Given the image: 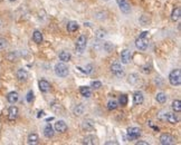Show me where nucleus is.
<instances>
[{
	"label": "nucleus",
	"instance_id": "obj_1",
	"mask_svg": "<svg viewBox=\"0 0 181 145\" xmlns=\"http://www.w3.org/2000/svg\"><path fill=\"white\" fill-rule=\"evenodd\" d=\"M68 73H69V69H68V66L65 63L61 62L55 65V74L58 77H66Z\"/></svg>",
	"mask_w": 181,
	"mask_h": 145
},
{
	"label": "nucleus",
	"instance_id": "obj_2",
	"mask_svg": "<svg viewBox=\"0 0 181 145\" xmlns=\"http://www.w3.org/2000/svg\"><path fill=\"white\" fill-rule=\"evenodd\" d=\"M169 82L172 86H179L181 84V71L180 69L172 71L169 75Z\"/></svg>",
	"mask_w": 181,
	"mask_h": 145
},
{
	"label": "nucleus",
	"instance_id": "obj_3",
	"mask_svg": "<svg viewBox=\"0 0 181 145\" xmlns=\"http://www.w3.org/2000/svg\"><path fill=\"white\" fill-rule=\"evenodd\" d=\"M128 139H131V141H134V139H138L141 135V130L139 127H129L128 128Z\"/></svg>",
	"mask_w": 181,
	"mask_h": 145
},
{
	"label": "nucleus",
	"instance_id": "obj_4",
	"mask_svg": "<svg viewBox=\"0 0 181 145\" xmlns=\"http://www.w3.org/2000/svg\"><path fill=\"white\" fill-rule=\"evenodd\" d=\"M86 45H87V38L85 35H81L76 41V50L78 53H83L86 48Z\"/></svg>",
	"mask_w": 181,
	"mask_h": 145
},
{
	"label": "nucleus",
	"instance_id": "obj_5",
	"mask_svg": "<svg viewBox=\"0 0 181 145\" xmlns=\"http://www.w3.org/2000/svg\"><path fill=\"white\" fill-rule=\"evenodd\" d=\"M175 139L171 134H168V133H164L162 135L160 136V143L162 145H172L175 144Z\"/></svg>",
	"mask_w": 181,
	"mask_h": 145
},
{
	"label": "nucleus",
	"instance_id": "obj_6",
	"mask_svg": "<svg viewBox=\"0 0 181 145\" xmlns=\"http://www.w3.org/2000/svg\"><path fill=\"white\" fill-rule=\"evenodd\" d=\"M148 39L147 37H143V36H140L138 39L135 40V46L136 48L140 50H145L148 48Z\"/></svg>",
	"mask_w": 181,
	"mask_h": 145
},
{
	"label": "nucleus",
	"instance_id": "obj_7",
	"mask_svg": "<svg viewBox=\"0 0 181 145\" xmlns=\"http://www.w3.org/2000/svg\"><path fill=\"white\" fill-rule=\"evenodd\" d=\"M117 1V5L120 7V9L122 13H129L131 11V6H130V3L126 1V0H116Z\"/></svg>",
	"mask_w": 181,
	"mask_h": 145
},
{
	"label": "nucleus",
	"instance_id": "obj_8",
	"mask_svg": "<svg viewBox=\"0 0 181 145\" xmlns=\"http://www.w3.org/2000/svg\"><path fill=\"white\" fill-rule=\"evenodd\" d=\"M111 71L116 77H123V75H124V71H123V68L121 67L120 64H113L111 66Z\"/></svg>",
	"mask_w": 181,
	"mask_h": 145
},
{
	"label": "nucleus",
	"instance_id": "obj_9",
	"mask_svg": "<svg viewBox=\"0 0 181 145\" xmlns=\"http://www.w3.org/2000/svg\"><path fill=\"white\" fill-rule=\"evenodd\" d=\"M17 78H18L19 82H26L28 79V71L24 68H20L17 71V74H16Z\"/></svg>",
	"mask_w": 181,
	"mask_h": 145
},
{
	"label": "nucleus",
	"instance_id": "obj_10",
	"mask_svg": "<svg viewBox=\"0 0 181 145\" xmlns=\"http://www.w3.org/2000/svg\"><path fill=\"white\" fill-rule=\"evenodd\" d=\"M162 120H168L171 124H177L179 122L178 116L175 114H173V113H167V114H164V117H162Z\"/></svg>",
	"mask_w": 181,
	"mask_h": 145
},
{
	"label": "nucleus",
	"instance_id": "obj_11",
	"mask_svg": "<svg viewBox=\"0 0 181 145\" xmlns=\"http://www.w3.org/2000/svg\"><path fill=\"white\" fill-rule=\"evenodd\" d=\"M143 101H144L143 94L141 92H135L134 95H133V104L134 105H141Z\"/></svg>",
	"mask_w": 181,
	"mask_h": 145
},
{
	"label": "nucleus",
	"instance_id": "obj_12",
	"mask_svg": "<svg viewBox=\"0 0 181 145\" xmlns=\"http://www.w3.org/2000/svg\"><path fill=\"white\" fill-rule=\"evenodd\" d=\"M55 130L56 132L59 133H64L67 131V124L65 123L64 120H58L55 123Z\"/></svg>",
	"mask_w": 181,
	"mask_h": 145
},
{
	"label": "nucleus",
	"instance_id": "obj_13",
	"mask_svg": "<svg viewBox=\"0 0 181 145\" xmlns=\"http://www.w3.org/2000/svg\"><path fill=\"white\" fill-rule=\"evenodd\" d=\"M121 60H122L123 64H129L130 63V60H131V54H130L129 49L122 50V53H121Z\"/></svg>",
	"mask_w": 181,
	"mask_h": 145
},
{
	"label": "nucleus",
	"instance_id": "obj_14",
	"mask_svg": "<svg viewBox=\"0 0 181 145\" xmlns=\"http://www.w3.org/2000/svg\"><path fill=\"white\" fill-rule=\"evenodd\" d=\"M38 85H39V90L43 93H47L50 90V84H49V82H47L45 79H40Z\"/></svg>",
	"mask_w": 181,
	"mask_h": 145
},
{
	"label": "nucleus",
	"instance_id": "obj_15",
	"mask_svg": "<svg viewBox=\"0 0 181 145\" xmlns=\"http://www.w3.org/2000/svg\"><path fill=\"white\" fill-rule=\"evenodd\" d=\"M19 99V95L17 92H10L8 95H7V101L10 103V104H15V103L18 102Z\"/></svg>",
	"mask_w": 181,
	"mask_h": 145
},
{
	"label": "nucleus",
	"instance_id": "obj_16",
	"mask_svg": "<svg viewBox=\"0 0 181 145\" xmlns=\"http://www.w3.org/2000/svg\"><path fill=\"white\" fill-rule=\"evenodd\" d=\"M59 59H61L63 63H68L69 60H71L72 58V55L69 52H66V50H63V52H61L59 53Z\"/></svg>",
	"mask_w": 181,
	"mask_h": 145
},
{
	"label": "nucleus",
	"instance_id": "obj_17",
	"mask_svg": "<svg viewBox=\"0 0 181 145\" xmlns=\"http://www.w3.org/2000/svg\"><path fill=\"white\" fill-rule=\"evenodd\" d=\"M17 116H18V108L16 106H11L9 108V111H8V118L10 120H14L17 118Z\"/></svg>",
	"mask_w": 181,
	"mask_h": 145
},
{
	"label": "nucleus",
	"instance_id": "obj_18",
	"mask_svg": "<svg viewBox=\"0 0 181 145\" xmlns=\"http://www.w3.org/2000/svg\"><path fill=\"white\" fill-rule=\"evenodd\" d=\"M84 144L86 145H94L97 143V139H96L94 135H87L84 137V141H83Z\"/></svg>",
	"mask_w": 181,
	"mask_h": 145
},
{
	"label": "nucleus",
	"instance_id": "obj_19",
	"mask_svg": "<svg viewBox=\"0 0 181 145\" xmlns=\"http://www.w3.org/2000/svg\"><path fill=\"white\" fill-rule=\"evenodd\" d=\"M82 127H83V130L92 131L94 128V122L92 120H85L82 124Z\"/></svg>",
	"mask_w": 181,
	"mask_h": 145
},
{
	"label": "nucleus",
	"instance_id": "obj_20",
	"mask_svg": "<svg viewBox=\"0 0 181 145\" xmlns=\"http://www.w3.org/2000/svg\"><path fill=\"white\" fill-rule=\"evenodd\" d=\"M180 16H181V9L180 8H175L171 13V20L175 22L178 21L179 19H180Z\"/></svg>",
	"mask_w": 181,
	"mask_h": 145
},
{
	"label": "nucleus",
	"instance_id": "obj_21",
	"mask_svg": "<svg viewBox=\"0 0 181 145\" xmlns=\"http://www.w3.org/2000/svg\"><path fill=\"white\" fill-rule=\"evenodd\" d=\"M44 135L46 136L47 139H50V137H53L54 136V130H53L52 125H46L45 126V128H44Z\"/></svg>",
	"mask_w": 181,
	"mask_h": 145
},
{
	"label": "nucleus",
	"instance_id": "obj_22",
	"mask_svg": "<svg viewBox=\"0 0 181 145\" xmlns=\"http://www.w3.org/2000/svg\"><path fill=\"white\" fill-rule=\"evenodd\" d=\"M78 28H80V25L76 21H69L67 24V30L69 32H75L78 30Z\"/></svg>",
	"mask_w": 181,
	"mask_h": 145
},
{
	"label": "nucleus",
	"instance_id": "obj_23",
	"mask_svg": "<svg viewBox=\"0 0 181 145\" xmlns=\"http://www.w3.org/2000/svg\"><path fill=\"white\" fill-rule=\"evenodd\" d=\"M84 112H85V106L83 104H78L74 107V114L76 116H81L82 114H84Z\"/></svg>",
	"mask_w": 181,
	"mask_h": 145
},
{
	"label": "nucleus",
	"instance_id": "obj_24",
	"mask_svg": "<svg viewBox=\"0 0 181 145\" xmlns=\"http://www.w3.org/2000/svg\"><path fill=\"white\" fill-rule=\"evenodd\" d=\"M80 92H81V95L86 97V98H89L92 96V92L89 90V87H86V86H82L80 88Z\"/></svg>",
	"mask_w": 181,
	"mask_h": 145
},
{
	"label": "nucleus",
	"instance_id": "obj_25",
	"mask_svg": "<svg viewBox=\"0 0 181 145\" xmlns=\"http://www.w3.org/2000/svg\"><path fill=\"white\" fill-rule=\"evenodd\" d=\"M33 39H34V41L36 44H41V41H43V34L38 30L34 31V34H33Z\"/></svg>",
	"mask_w": 181,
	"mask_h": 145
},
{
	"label": "nucleus",
	"instance_id": "obj_26",
	"mask_svg": "<svg viewBox=\"0 0 181 145\" xmlns=\"http://www.w3.org/2000/svg\"><path fill=\"white\" fill-rule=\"evenodd\" d=\"M28 144H37L38 143V135L36 133H31L28 135V139H27Z\"/></svg>",
	"mask_w": 181,
	"mask_h": 145
},
{
	"label": "nucleus",
	"instance_id": "obj_27",
	"mask_svg": "<svg viewBox=\"0 0 181 145\" xmlns=\"http://www.w3.org/2000/svg\"><path fill=\"white\" fill-rule=\"evenodd\" d=\"M172 109L175 112H177V113H180L181 112V102L179 99L173 101V103H172Z\"/></svg>",
	"mask_w": 181,
	"mask_h": 145
},
{
	"label": "nucleus",
	"instance_id": "obj_28",
	"mask_svg": "<svg viewBox=\"0 0 181 145\" xmlns=\"http://www.w3.org/2000/svg\"><path fill=\"white\" fill-rule=\"evenodd\" d=\"M157 101L160 104H164L167 102V95L164 93H158L157 94Z\"/></svg>",
	"mask_w": 181,
	"mask_h": 145
},
{
	"label": "nucleus",
	"instance_id": "obj_29",
	"mask_svg": "<svg viewBox=\"0 0 181 145\" xmlns=\"http://www.w3.org/2000/svg\"><path fill=\"white\" fill-rule=\"evenodd\" d=\"M117 108V102L114 101V99H111L110 102L108 103V111H113V109H116Z\"/></svg>",
	"mask_w": 181,
	"mask_h": 145
},
{
	"label": "nucleus",
	"instance_id": "obj_30",
	"mask_svg": "<svg viewBox=\"0 0 181 145\" xmlns=\"http://www.w3.org/2000/svg\"><path fill=\"white\" fill-rule=\"evenodd\" d=\"M128 101H129V99H128V96L126 95H121L120 96V104L122 106H125L126 104H128Z\"/></svg>",
	"mask_w": 181,
	"mask_h": 145
},
{
	"label": "nucleus",
	"instance_id": "obj_31",
	"mask_svg": "<svg viewBox=\"0 0 181 145\" xmlns=\"http://www.w3.org/2000/svg\"><path fill=\"white\" fill-rule=\"evenodd\" d=\"M105 34H106V32H105L103 29H100V30L96 31V38H97V39H102V38L105 37Z\"/></svg>",
	"mask_w": 181,
	"mask_h": 145
},
{
	"label": "nucleus",
	"instance_id": "obj_32",
	"mask_svg": "<svg viewBox=\"0 0 181 145\" xmlns=\"http://www.w3.org/2000/svg\"><path fill=\"white\" fill-rule=\"evenodd\" d=\"M91 86H92L93 88H95V90H97V88L102 87V83H101V82H98V80H94V82H92V84H91Z\"/></svg>",
	"mask_w": 181,
	"mask_h": 145
},
{
	"label": "nucleus",
	"instance_id": "obj_33",
	"mask_svg": "<svg viewBox=\"0 0 181 145\" xmlns=\"http://www.w3.org/2000/svg\"><path fill=\"white\" fill-rule=\"evenodd\" d=\"M26 99H27L28 103H31V102H33V99H34V93H33V90H29V92H28Z\"/></svg>",
	"mask_w": 181,
	"mask_h": 145
},
{
	"label": "nucleus",
	"instance_id": "obj_34",
	"mask_svg": "<svg viewBox=\"0 0 181 145\" xmlns=\"http://www.w3.org/2000/svg\"><path fill=\"white\" fill-rule=\"evenodd\" d=\"M138 76H136V75L135 74H133V75H130V77H129V82L131 84H135L136 83V82H138Z\"/></svg>",
	"mask_w": 181,
	"mask_h": 145
},
{
	"label": "nucleus",
	"instance_id": "obj_35",
	"mask_svg": "<svg viewBox=\"0 0 181 145\" xmlns=\"http://www.w3.org/2000/svg\"><path fill=\"white\" fill-rule=\"evenodd\" d=\"M6 46H7V40L3 39V38H0V49L6 48Z\"/></svg>",
	"mask_w": 181,
	"mask_h": 145
},
{
	"label": "nucleus",
	"instance_id": "obj_36",
	"mask_svg": "<svg viewBox=\"0 0 181 145\" xmlns=\"http://www.w3.org/2000/svg\"><path fill=\"white\" fill-rule=\"evenodd\" d=\"M142 71H143V73H145V74H149V73L151 71L150 66H144V67L142 68Z\"/></svg>",
	"mask_w": 181,
	"mask_h": 145
},
{
	"label": "nucleus",
	"instance_id": "obj_37",
	"mask_svg": "<svg viewBox=\"0 0 181 145\" xmlns=\"http://www.w3.org/2000/svg\"><path fill=\"white\" fill-rule=\"evenodd\" d=\"M105 48H106V49H108V52H111V49H112V48H113V46H112V45H111L110 43H106L105 44Z\"/></svg>",
	"mask_w": 181,
	"mask_h": 145
},
{
	"label": "nucleus",
	"instance_id": "obj_38",
	"mask_svg": "<svg viewBox=\"0 0 181 145\" xmlns=\"http://www.w3.org/2000/svg\"><path fill=\"white\" fill-rule=\"evenodd\" d=\"M136 145H148V143L143 142V141H140V142H136Z\"/></svg>",
	"mask_w": 181,
	"mask_h": 145
},
{
	"label": "nucleus",
	"instance_id": "obj_39",
	"mask_svg": "<svg viewBox=\"0 0 181 145\" xmlns=\"http://www.w3.org/2000/svg\"><path fill=\"white\" fill-rule=\"evenodd\" d=\"M106 144H108V145H110V144H115V145H116L117 143L116 142H106Z\"/></svg>",
	"mask_w": 181,
	"mask_h": 145
},
{
	"label": "nucleus",
	"instance_id": "obj_40",
	"mask_svg": "<svg viewBox=\"0 0 181 145\" xmlns=\"http://www.w3.org/2000/svg\"><path fill=\"white\" fill-rule=\"evenodd\" d=\"M10 1H17V0H10Z\"/></svg>",
	"mask_w": 181,
	"mask_h": 145
},
{
	"label": "nucleus",
	"instance_id": "obj_41",
	"mask_svg": "<svg viewBox=\"0 0 181 145\" xmlns=\"http://www.w3.org/2000/svg\"><path fill=\"white\" fill-rule=\"evenodd\" d=\"M1 1H3V0H0V2H1Z\"/></svg>",
	"mask_w": 181,
	"mask_h": 145
},
{
	"label": "nucleus",
	"instance_id": "obj_42",
	"mask_svg": "<svg viewBox=\"0 0 181 145\" xmlns=\"http://www.w3.org/2000/svg\"><path fill=\"white\" fill-rule=\"evenodd\" d=\"M104 1H108V0H104Z\"/></svg>",
	"mask_w": 181,
	"mask_h": 145
}]
</instances>
